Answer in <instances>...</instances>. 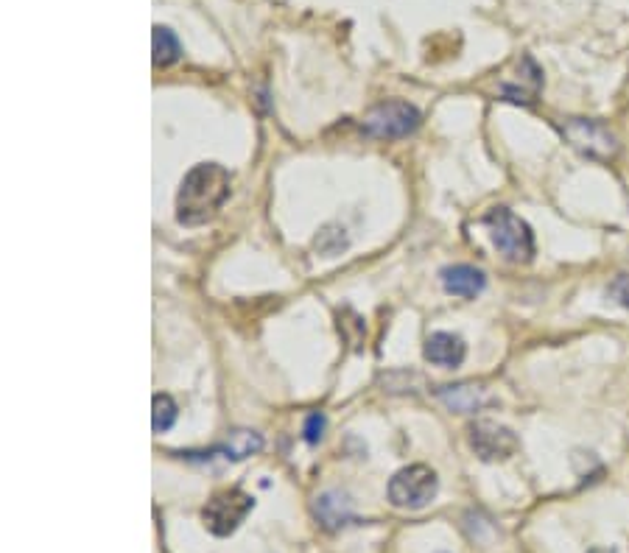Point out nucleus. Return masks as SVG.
<instances>
[{"label": "nucleus", "mask_w": 629, "mask_h": 553, "mask_svg": "<svg viewBox=\"0 0 629 553\" xmlns=\"http://www.w3.org/2000/svg\"><path fill=\"white\" fill-rule=\"evenodd\" d=\"M230 171L219 162H199L182 179L177 196V218L185 227H199L216 218L230 199Z\"/></svg>", "instance_id": "nucleus-1"}, {"label": "nucleus", "mask_w": 629, "mask_h": 553, "mask_svg": "<svg viewBox=\"0 0 629 553\" xmlns=\"http://www.w3.org/2000/svg\"><path fill=\"white\" fill-rule=\"evenodd\" d=\"M484 224L490 230V238H493L498 255L509 260V263H529L534 257V235L532 227L518 218L512 210L506 207H493L487 216H484Z\"/></svg>", "instance_id": "nucleus-2"}, {"label": "nucleus", "mask_w": 629, "mask_h": 553, "mask_svg": "<svg viewBox=\"0 0 629 553\" xmlns=\"http://www.w3.org/2000/svg\"><path fill=\"white\" fill-rule=\"evenodd\" d=\"M439 478L431 467L425 464H411V467H403L392 475L389 481V500L397 509H409V512H417V509H425L431 500L437 498Z\"/></svg>", "instance_id": "nucleus-3"}, {"label": "nucleus", "mask_w": 629, "mask_h": 553, "mask_svg": "<svg viewBox=\"0 0 629 553\" xmlns=\"http://www.w3.org/2000/svg\"><path fill=\"white\" fill-rule=\"evenodd\" d=\"M562 137L582 157L599 162H610L618 154V137L599 121L590 118H571L562 123Z\"/></svg>", "instance_id": "nucleus-4"}, {"label": "nucleus", "mask_w": 629, "mask_h": 553, "mask_svg": "<svg viewBox=\"0 0 629 553\" xmlns=\"http://www.w3.org/2000/svg\"><path fill=\"white\" fill-rule=\"evenodd\" d=\"M420 112L409 101H381L367 112L364 118V135L381 137V140H395V137H409L411 132L420 129Z\"/></svg>", "instance_id": "nucleus-5"}, {"label": "nucleus", "mask_w": 629, "mask_h": 553, "mask_svg": "<svg viewBox=\"0 0 629 553\" xmlns=\"http://www.w3.org/2000/svg\"><path fill=\"white\" fill-rule=\"evenodd\" d=\"M252 506H255L252 495L241 492V489H224L207 500V506L202 509V520L213 537H230L235 528L247 520Z\"/></svg>", "instance_id": "nucleus-6"}, {"label": "nucleus", "mask_w": 629, "mask_h": 553, "mask_svg": "<svg viewBox=\"0 0 629 553\" xmlns=\"http://www.w3.org/2000/svg\"><path fill=\"white\" fill-rule=\"evenodd\" d=\"M470 445L481 461H504L518 450V436L506 425L479 419L470 425Z\"/></svg>", "instance_id": "nucleus-7"}, {"label": "nucleus", "mask_w": 629, "mask_h": 553, "mask_svg": "<svg viewBox=\"0 0 629 553\" xmlns=\"http://www.w3.org/2000/svg\"><path fill=\"white\" fill-rule=\"evenodd\" d=\"M437 397L442 403L448 405L451 411H459V414H476L484 405L495 403L493 394L487 386L481 383H456V386H442L437 392Z\"/></svg>", "instance_id": "nucleus-8"}, {"label": "nucleus", "mask_w": 629, "mask_h": 553, "mask_svg": "<svg viewBox=\"0 0 629 553\" xmlns=\"http://www.w3.org/2000/svg\"><path fill=\"white\" fill-rule=\"evenodd\" d=\"M540 87H543V73L537 68V62H534L532 56H523L518 79L504 81L501 84V95H504L506 101H512V104H534Z\"/></svg>", "instance_id": "nucleus-9"}, {"label": "nucleus", "mask_w": 629, "mask_h": 553, "mask_svg": "<svg viewBox=\"0 0 629 553\" xmlns=\"http://www.w3.org/2000/svg\"><path fill=\"white\" fill-rule=\"evenodd\" d=\"M467 355V347L456 333H431L425 341V361L442 369H456L462 366Z\"/></svg>", "instance_id": "nucleus-10"}, {"label": "nucleus", "mask_w": 629, "mask_h": 553, "mask_svg": "<svg viewBox=\"0 0 629 553\" xmlns=\"http://www.w3.org/2000/svg\"><path fill=\"white\" fill-rule=\"evenodd\" d=\"M442 285H445V291L453 294V297H465V299H473L479 297L481 291H484V285H487V277H484V271L476 269V266H467V263H456V266H448V269H442Z\"/></svg>", "instance_id": "nucleus-11"}, {"label": "nucleus", "mask_w": 629, "mask_h": 553, "mask_svg": "<svg viewBox=\"0 0 629 553\" xmlns=\"http://www.w3.org/2000/svg\"><path fill=\"white\" fill-rule=\"evenodd\" d=\"M263 450V436L258 431H247V428H235V431L227 433V439L216 445L210 453H205L207 459L210 456H224L227 461H244L249 456H255Z\"/></svg>", "instance_id": "nucleus-12"}, {"label": "nucleus", "mask_w": 629, "mask_h": 553, "mask_svg": "<svg viewBox=\"0 0 629 553\" xmlns=\"http://www.w3.org/2000/svg\"><path fill=\"white\" fill-rule=\"evenodd\" d=\"M314 514L316 520L322 523V528H328V531H339L353 517L350 500L344 498L342 492H325V495H319L314 503Z\"/></svg>", "instance_id": "nucleus-13"}, {"label": "nucleus", "mask_w": 629, "mask_h": 553, "mask_svg": "<svg viewBox=\"0 0 629 553\" xmlns=\"http://www.w3.org/2000/svg\"><path fill=\"white\" fill-rule=\"evenodd\" d=\"M151 59H154V68H168L179 62L182 56V45H179L177 34L171 28L165 26H154L151 31Z\"/></svg>", "instance_id": "nucleus-14"}, {"label": "nucleus", "mask_w": 629, "mask_h": 553, "mask_svg": "<svg viewBox=\"0 0 629 553\" xmlns=\"http://www.w3.org/2000/svg\"><path fill=\"white\" fill-rule=\"evenodd\" d=\"M177 422V403L171 400V394H154L151 400V428L157 433H165L174 428Z\"/></svg>", "instance_id": "nucleus-15"}, {"label": "nucleus", "mask_w": 629, "mask_h": 553, "mask_svg": "<svg viewBox=\"0 0 629 553\" xmlns=\"http://www.w3.org/2000/svg\"><path fill=\"white\" fill-rule=\"evenodd\" d=\"M344 246H347V238H344V230H339V227H328V230L319 232V238H316V249L328 257L339 255Z\"/></svg>", "instance_id": "nucleus-16"}, {"label": "nucleus", "mask_w": 629, "mask_h": 553, "mask_svg": "<svg viewBox=\"0 0 629 553\" xmlns=\"http://www.w3.org/2000/svg\"><path fill=\"white\" fill-rule=\"evenodd\" d=\"M302 433H305V442H308V445H316V442L322 439V433H325V417H322V414H311V417L305 419Z\"/></svg>", "instance_id": "nucleus-17"}, {"label": "nucleus", "mask_w": 629, "mask_h": 553, "mask_svg": "<svg viewBox=\"0 0 629 553\" xmlns=\"http://www.w3.org/2000/svg\"><path fill=\"white\" fill-rule=\"evenodd\" d=\"M610 297L616 299L618 305H624V308H629V277H627V274H621V277H616V283L610 285Z\"/></svg>", "instance_id": "nucleus-18"}, {"label": "nucleus", "mask_w": 629, "mask_h": 553, "mask_svg": "<svg viewBox=\"0 0 629 553\" xmlns=\"http://www.w3.org/2000/svg\"><path fill=\"white\" fill-rule=\"evenodd\" d=\"M588 553H616L613 548H590Z\"/></svg>", "instance_id": "nucleus-19"}]
</instances>
